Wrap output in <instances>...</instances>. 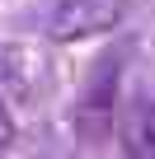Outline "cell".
Here are the masks:
<instances>
[{
    "label": "cell",
    "instance_id": "cell-1",
    "mask_svg": "<svg viewBox=\"0 0 155 159\" xmlns=\"http://www.w3.org/2000/svg\"><path fill=\"white\" fill-rule=\"evenodd\" d=\"M127 5L122 0H56L47 19V33L56 42H80V38H104L122 24Z\"/></svg>",
    "mask_w": 155,
    "mask_h": 159
},
{
    "label": "cell",
    "instance_id": "cell-2",
    "mask_svg": "<svg viewBox=\"0 0 155 159\" xmlns=\"http://www.w3.org/2000/svg\"><path fill=\"white\" fill-rule=\"evenodd\" d=\"M122 154L127 159H155V103H132L122 117Z\"/></svg>",
    "mask_w": 155,
    "mask_h": 159
},
{
    "label": "cell",
    "instance_id": "cell-3",
    "mask_svg": "<svg viewBox=\"0 0 155 159\" xmlns=\"http://www.w3.org/2000/svg\"><path fill=\"white\" fill-rule=\"evenodd\" d=\"M10 145H14V117H10L5 103H0V154H5Z\"/></svg>",
    "mask_w": 155,
    "mask_h": 159
}]
</instances>
